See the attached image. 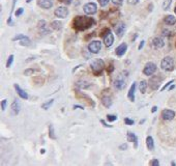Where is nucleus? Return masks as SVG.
Listing matches in <instances>:
<instances>
[{"mask_svg":"<svg viewBox=\"0 0 176 166\" xmlns=\"http://www.w3.org/2000/svg\"><path fill=\"white\" fill-rule=\"evenodd\" d=\"M20 110H21V104L19 103L18 100H14V102L11 106V115H18L20 113Z\"/></svg>","mask_w":176,"mask_h":166,"instance_id":"nucleus-12","label":"nucleus"},{"mask_svg":"<svg viewBox=\"0 0 176 166\" xmlns=\"http://www.w3.org/2000/svg\"><path fill=\"white\" fill-rule=\"evenodd\" d=\"M23 11H24L23 7H19V8H18V10L16 11V13H15V16H16V17H20L21 15L23 14Z\"/></svg>","mask_w":176,"mask_h":166,"instance_id":"nucleus-40","label":"nucleus"},{"mask_svg":"<svg viewBox=\"0 0 176 166\" xmlns=\"http://www.w3.org/2000/svg\"><path fill=\"white\" fill-rule=\"evenodd\" d=\"M102 49V43L100 41H92L89 43L88 45V50L93 54H97Z\"/></svg>","mask_w":176,"mask_h":166,"instance_id":"nucleus-6","label":"nucleus"},{"mask_svg":"<svg viewBox=\"0 0 176 166\" xmlns=\"http://www.w3.org/2000/svg\"><path fill=\"white\" fill-rule=\"evenodd\" d=\"M175 46H176V44H175Z\"/></svg>","mask_w":176,"mask_h":166,"instance_id":"nucleus-58","label":"nucleus"},{"mask_svg":"<svg viewBox=\"0 0 176 166\" xmlns=\"http://www.w3.org/2000/svg\"><path fill=\"white\" fill-rule=\"evenodd\" d=\"M174 87H175V85H172V86H171V87H170V88H169V90H173V88H174Z\"/></svg>","mask_w":176,"mask_h":166,"instance_id":"nucleus-54","label":"nucleus"},{"mask_svg":"<svg viewBox=\"0 0 176 166\" xmlns=\"http://www.w3.org/2000/svg\"><path fill=\"white\" fill-rule=\"evenodd\" d=\"M107 120H108L109 123H113V121L117 120V116H116L115 114H108L107 115Z\"/></svg>","mask_w":176,"mask_h":166,"instance_id":"nucleus-31","label":"nucleus"},{"mask_svg":"<svg viewBox=\"0 0 176 166\" xmlns=\"http://www.w3.org/2000/svg\"><path fill=\"white\" fill-rule=\"evenodd\" d=\"M76 97L78 98V99H85L86 102H87L90 106H92V107H94V106H95L93 100H91L90 98L87 96V94H83V93H80V91H77V93H76Z\"/></svg>","mask_w":176,"mask_h":166,"instance_id":"nucleus-19","label":"nucleus"},{"mask_svg":"<svg viewBox=\"0 0 176 166\" xmlns=\"http://www.w3.org/2000/svg\"><path fill=\"white\" fill-rule=\"evenodd\" d=\"M157 72V64L153 62H147L143 69V74L146 76H152Z\"/></svg>","mask_w":176,"mask_h":166,"instance_id":"nucleus-5","label":"nucleus"},{"mask_svg":"<svg viewBox=\"0 0 176 166\" xmlns=\"http://www.w3.org/2000/svg\"><path fill=\"white\" fill-rule=\"evenodd\" d=\"M127 140H129L130 142H133L134 147H135V149H137V147H138V137H137V135L135 134V133L127 132Z\"/></svg>","mask_w":176,"mask_h":166,"instance_id":"nucleus-18","label":"nucleus"},{"mask_svg":"<svg viewBox=\"0 0 176 166\" xmlns=\"http://www.w3.org/2000/svg\"><path fill=\"white\" fill-rule=\"evenodd\" d=\"M162 117L164 120H172L175 117V112L173 110H170V109H165L162 112Z\"/></svg>","mask_w":176,"mask_h":166,"instance_id":"nucleus-11","label":"nucleus"},{"mask_svg":"<svg viewBox=\"0 0 176 166\" xmlns=\"http://www.w3.org/2000/svg\"><path fill=\"white\" fill-rule=\"evenodd\" d=\"M26 37V35H24V34H18L16 35L14 38H13V41L14 42H16V41H22L23 38H25Z\"/></svg>","mask_w":176,"mask_h":166,"instance_id":"nucleus-37","label":"nucleus"},{"mask_svg":"<svg viewBox=\"0 0 176 166\" xmlns=\"http://www.w3.org/2000/svg\"><path fill=\"white\" fill-rule=\"evenodd\" d=\"M171 165H173V166H175V165H176V163H175L174 161H173V162L171 163Z\"/></svg>","mask_w":176,"mask_h":166,"instance_id":"nucleus-55","label":"nucleus"},{"mask_svg":"<svg viewBox=\"0 0 176 166\" xmlns=\"http://www.w3.org/2000/svg\"><path fill=\"white\" fill-rule=\"evenodd\" d=\"M112 2L114 3L115 5H121L122 3H123V0H112Z\"/></svg>","mask_w":176,"mask_h":166,"instance_id":"nucleus-44","label":"nucleus"},{"mask_svg":"<svg viewBox=\"0 0 176 166\" xmlns=\"http://www.w3.org/2000/svg\"><path fill=\"white\" fill-rule=\"evenodd\" d=\"M124 123L127 124V126H132V124H134L135 121H134L133 120H131V118H129V117H125L124 118Z\"/></svg>","mask_w":176,"mask_h":166,"instance_id":"nucleus-39","label":"nucleus"},{"mask_svg":"<svg viewBox=\"0 0 176 166\" xmlns=\"http://www.w3.org/2000/svg\"><path fill=\"white\" fill-rule=\"evenodd\" d=\"M113 43H114V35L110 31L109 33L104 37V44H105L106 47H111L113 45Z\"/></svg>","mask_w":176,"mask_h":166,"instance_id":"nucleus-20","label":"nucleus"},{"mask_svg":"<svg viewBox=\"0 0 176 166\" xmlns=\"http://www.w3.org/2000/svg\"><path fill=\"white\" fill-rule=\"evenodd\" d=\"M157 106H153L152 109H151V112L154 113V112H157Z\"/></svg>","mask_w":176,"mask_h":166,"instance_id":"nucleus-52","label":"nucleus"},{"mask_svg":"<svg viewBox=\"0 0 176 166\" xmlns=\"http://www.w3.org/2000/svg\"><path fill=\"white\" fill-rule=\"evenodd\" d=\"M101 123H102V124H104V127H106V128H112V126H110V124H107L104 120H101Z\"/></svg>","mask_w":176,"mask_h":166,"instance_id":"nucleus-47","label":"nucleus"},{"mask_svg":"<svg viewBox=\"0 0 176 166\" xmlns=\"http://www.w3.org/2000/svg\"><path fill=\"white\" fill-rule=\"evenodd\" d=\"M171 3H172V0H165V1H164V3H163V10L164 11L169 10V7H170V5H171Z\"/></svg>","mask_w":176,"mask_h":166,"instance_id":"nucleus-30","label":"nucleus"},{"mask_svg":"<svg viewBox=\"0 0 176 166\" xmlns=\"http://www.w3.org/2000/svg\"><path fill=\"white\" fill-rule=\"evenodd\" d=\"M38 29H40V32L41 33H43V34H48L50 32V29L48 28V26H47V22L45 20H41L40 22H38Z\"/></svg>","mask_w":176,"mask_h":166,"instance_id":"nucleus-17","label":"nucleus"},{"mask_svg":"<svg viewBox=\"0 0 176 166\" xmlns=\"http://www.w3.org/2000/svg\"><path fill=\"white\" fill-rule=\"evenodd\" d=\"M51 28L54 29V30H60V29L62 28V23L59 20L53 21V22L51 23Z\"/></svg>","mask_w":176,"mask_h":166,"instance_id":"nucleus-26","label":"nucleus"},{"mask_svg":"<svg viewBox=\"0 0 176 166\" xmlns=\"http://www.w3.org/2000/svg\"><path fill=\"white\" fill-rule=\"evenodd\" d=\"M127 149V143H123V144H121L120 146H119V150H120V151H124Z\"/></svg>","mask_w":176,"mask_h":166,"instance_id":"nucleus-46","label":"nucleus"},{"mask_svg":"<svg viewBox=\"0 0 176 166\" xmlns=\"http://www.w3.org/2000/svg\"><path fill=\"white\" fill-rule=\"evenodd\" d=\"M144 44H145V41H142L141 43L139 44V46H138V50H141L143 47H144Z\"/></svg>","mask_w":176,"mask_h":166,"instance_id":"nucleus-49","label":"nucleus"},{"mask_svg":"<svg viewBox=\"0 0 176 166\" xmlns=\"http://www.w3.org/2000/svg\"><path fill=\"white\" fill-rule=\"evenodd\" d=\"M45 153H46V150L41 149V154H45Z\"/></svg>","mask_w":176,"mask_h":166,"instance_id":"nucleus-53","label":"nucleus"},{"mask_svg":"<svg viewBox=\"0 0 176 166\" xmlns=\"http://www.w3.org/2000/svg\"><path fill=\"white\" fill-rule=\"evenodd\" d=\"M59 1L62 2V3H64V4H71L73 0H59Z\"/></svg>","mask_w":176,"mask_h":166,"instance_id":"nucleus-48","label":"nucleus"},{"mask_svg":"<svg viewBox=\"0 0 176 166\" xmlns=\"http://www.w3.org/2000/svg\"><path fill=\"white\" fill-rule=\"evenodd\" d=\"M73 108L74 109H81V110H83V109H84V107H82V106H79V105H74Z\"/></svg>","mask_w":176,"mask_h":166,"instance_id":"nucleus-50","label":"nucleus"},{"mask_svg":"<svg viewBox=\"0 0 176 166\" xmlns=\"http://www.w3.org/2000/svg\"><path fill=\"white\" fill-rule=\"evenodd\" d=\"M6 106H7V100L6 99H3L1 101V110L2 111H5L6 109Z\"/></svg>","mask_w":176,"mask_h":166,"instance_id":"nucleus-36","label":"nucleus"},{"mask_svg":"<svg viewBox=\"0 0 176 166\" xmlns=\"http://www.w3.org/2000/svg\"><path fill=\"white\" fill-rule=\"evenodd\" d=\"M95 24V20L93 18L87 16H77L73 21V27L77 31L87 30Z\"/></svg>","mask_w":176,"mask_h":166,"instance_id":"nucleus-1","label":"nucleus"},{"mask_svg":"<svg viewBox=\"0 0 176 166\" xmlns=\"http://www.w3.org/2000/svg\"><path fill=\"white\" fill-rule=\"evenodd\" d=\"M127 72H122L121 74H119L117 76V78L114 80V86L116 90H122L127 85Z\"/></svg>","mask_w":176,"mask_h":166,"instance_id":"nucleus-3","label":"nucleus"},{"mask_svg":"<svg viewBox=\"0 0 176 166\" xmlns=\"http://www.w3.org/2000/svg\"><path fill=\"white\" fill-rule=\"evenodd\" d=\"M147 86H148L147 81H145V80H142V81L140 82L139 86H138L140 93H141V94H145L146 93V90H147Z\"/></svg>","mask_w":176,"mask_h":166,"instance_id":"nucleus-25","label":"nucleus"},{"mask_svg":"<svg viewBox=\"0 0 176 166\" xmlns=\"http://www.w3.org/2000/svg\"><path fill=\"white\" fill-rule=\"evenodd\" d=\"M13 61H14V55L11 54L10 55V57L7 58V61H6V68H11V64H13Z\"/></svg>","mask_w":176,"mask_h":166,"instance_id":"nucleus-35","label":"nucleus"},{"mask_svg":"<svg viewBox=\"0 0 176 166\" xmlns=\"http://www.w3.org/2000/svg\"><path fill=\"white\" fill-rule=\"evenodd\" d=\"M49 137L51 139H56L55 131H54V127L53 124H49Z\"/></svg>","mask_w":176,"mask_h":166,"instance_id":"nucleus-29","label":"nucleus"},{"mask_svg":"<svg viewBox=\"0 0 176 166\" xmlns=\"http://www.w3.org/2000/svg\"><path fill=\"white\" fill-rule=\"evenodd\" d=\"M136 88H137V83L134 82L132 84V86L130 87L129 93H127V99H129L131 102H135V93H136Z\"/></svg>","mask_w":176,"mask_h":166,"instance_id":"nucleus-15","label":"nucleus"},{"mask_svg":"<svg viewBox=\"0 0 176 166\" xmlns=\"http://www.w3.org/2000/svg\"><path fill=\"white\" fill-rule=\"evenodd\" d=\"M14 87H15V90H16L17 94L20 96L21 99H23V100H27V99H28V94L26 93V91L24 90H22V88L20 87V85H19V84L15 83V84H14Z\"/></svg>","mask_w":176,"mask_h":166,"instance_id":"nucleus-16","label":"nucleus"},{"mask_svg":"<svg viewBox=\"0 0 176 166\" xmlns=\"http://www.w3.org/2000/svg\"><path fill=\"white\" fill-rule=\"evenodd\" d=\"M150 165H151V166H159V165H160L159 160H157V159H152V160L150 161Z\"/></svg>","mask_w":176,"mask_h":166,"instance_id":"nucleus-41","label":"nucleus"},{"mask_svg":"<svg viewBox=\"0 0 176 166\" xmlns=\"http://www.w3.org/2000/svg\"><path fill=\"white\" fill-rule=\"evenodd\" d=\"M161 68H162V70L166 71V72L173 71L174 70V60H173V58L170 57V56L163 58L162 61H161Z\"/></svg>","mask_w":176,"mask_h":166,"instance_id":"nucleus-4","label":"nucleus"},{"mask_svg":"<svg viewBox=\"0 0 176 166\" xmlns=\"http://www.w3.org/2000/svg\"><path fill=\"white\" fill-rule=\"evenodd\" d=\"M139 1H140V0H127V2H129L130 4H132V5L138 4V3H139Z\"/></svg>","mask_w":176,"mask_h":166,"instance_id":"nucleus-45","label":"nucleus"},{"mask_svg":"<svg viewBox=\"0 0 176 166\" xmlns=\"http://www.w3.org/2000/svg\"><path fill=\"white\" fill-rule=\"evenodd\" d=\"M31 1H32V0H26V2H27V3H30Z\"/></svg>","mask_w":176,"mask_h":166,"instance_id":"nucleus-56","label":"nucleus"},{"mask_svg":"<svg viewBox=\"0 0 176 166\" xmlns=\"http://www.w3.org/2000/svg\"><path fill=\"white\" fill-rule=\"evenodd\" d=\"M53 103H54V100H49L47 101V102L43 103V105H41V108L45 109V110H48V109H50V107L53 105Z\"/></svg>","mask_w":176,"mask_h":166,"instance_id":"nucleus-28","label":"nucleus"},{"mask_svg":"<svg viewBox=\"0 0 176 166\" xmlns=\"http://www.w3.org/2000/svg\"><path fill=\"white\" fill-rule=\"evenodd\" d=\"M102 104L104 106H105L106 108H110L112 106V99H111V97H109V96H104L102 98Z\"/></svg>","mask_w":176,"mask_h":166,"instance_id":"nucleus-22","label":"nucleus"},{"mask_svg":"<svg viewBox=\"0 0 176 166\" xmlns=\"http://www.w3.org/2000/svg\"><path fill=\"white\" fill-rule=\"evenodd\" d=\"M173 83H174V80H170V81H169L168 83H167V84H166L165 86H164V87H163V88H162V90H162V91H164L165 90H167V88H168V87L170 86V85H171V84H173Z\"/></svg>","mask_w":176,"mask_h":166,"instance_id":"nucleus-42","label":"nucleus"},{"mask_svg":"<svg viewBox=\"0 0 176 166\" xmlns=\"http://www.w3.org/2000/svg\"><path fill=\"white\" fill-rule=\"evenodd\" d=\"M125 32V24L123 22H119L115 26V33L117 34L118 37H122V35Z\"/></svg>","mask_w":176,"mask_h":166,"instance_id":"nucleus-10","label":"nucleus"},{"mask_svg":"<svg viewBox=\"0 0 176 166\" xmlns=\"http://www.w3.org/2000/svg\"><path fill=\"white\" fill-rule=\"evenodd\" d=\"M146 145H147V149L149 151L154 150V140L151 136H147L146 137Z\"/></svg>","mask_w":176,"mask_h":166,"instance_id":"nucleus-24","label":"nucleus"},{"mask_svg":"<svg viewBox=\"0 0 176 166\" xmlns=\"http://www.w3.org/2000/svg\"><path fill=\"white\" fill-rule=\"evenodd\" d=\"M164 22H165L167 25L172 26V25H174L175 23H176V18L174 16H172V15H168V16L165 17V19H164Z\"/></svg>","mask_w":176,"mask_h":166,"instance_id":"nucleus-23","label":"nucleus"},{"mask_svg":"<svg viewBox=\"0 0 176 166\" xmlns=\"http://www.w3.org/2000/svg\"><path fill=\"white\" fill-rule=\"evenodd\" d=\"M35 72H36V70H34V69H27L26 71H24V75H25V76H31V75H33Z\"/></svg>","mask_w":176,"mask_h":166,"instance_id":"nucleus-34","label":"nucleus"},{"mask_svg":"<svg viewBox=\"0 0 176 166\" xmlns=\"http://www.w3.org/2000/svg\"><path fill=\"white\" fill-rule=\"evenodd\" d=\"M161 81H162V79L160 78V77H157V76H151L150 77V79H149V86H150V88L152 90H159V87H160V85H161Z\"/></svg>","mask_w":176,"mask_h":166,"instance_id":"nucleus-8","label":"nucleus"},{"mask_svg":"<svg viewBox=\"0 0 176 166\" xmlns=\"http://www.w3.org/2000/svg\"><path fill=\"white\" fill-rule=\"evenodd\" d=\"M77 87H79V88H81V90H86V88H88L89 86H90V83L87 82V81H83V80H81V81H78L77 82Z\"/></svg>","mask_w":176,"mask_h":166,"instance_id":"nucleus-27","label":"nucleus"},{"mask_svg":"<svg viewBox=\"0 0 176 166\" xmlns=\"http://www.w3.org/2000/svg\"><path fill=\"white\" fill-rule=\"evenodd\" d=\"M98 1V3H100L101 7H106V5H108L109 4V1L110 0H97Z\"/></svg>","mask_w":176,"mask_h":166,"instance_id":"nucleus-38","label":"nucleus"},{"mask_svg":"<svg viewBox=\"0 0 176 166\" xmlns=\"http://www.w3.org/2000/svg\"><path fill=\"white\" fill-rule=\"evenodd\" d=\"M127 50V45L125 43H122V44H120V45L117 47V48H116L115 54L117 55L118 57H122V56L125 54Z\"/></svg>","mask_w":176,"mask_h":166,"instance_id":"nucleus-13","label":"nucleus"},{"mask_svg":"<svg viewBox=\"0 0 176 166\" xmlns=\"http://www.w3.org/2000/svg\"><path fill=\"white\" fill-rule=\"evenodd\" d=\"M83 11L86 15H94L97 11V5L93 2H88L83 7Z\"/></svg>","mask_w":176,"mask_h":166,"instance_id":"nucleus-7","label":"nucleus"},{"mask_svg":"<svg viewBox=\"0 0 176 166\" xmlns=\"http://www.w3.org/2000/svg\"><path fill=\"white\" fill-rule=\"evenodd\" d=\"M54 15L57 18H60V19H64L68 16V10L65 7H59L55 10Z\"/></svg>","mask_w":176,"mask_h":166,"instance_id":"nucleus-9","label":"nucleus"},{"mask_svg":"<svg viewBox=\"0 0 176 166\" xmlns=\"http://www.w3.org/2000/svg\"><path fill=\"white\" fill-rule=\"evenodd\" d=\"M37 5L44 10H50L53 7L52 0H37Z\"/></svg>","mask_w":176,"mask_h":166,"instance_id":"nucleus-14","label":"nucleus"},{"mask_svg":"<svg viewBox=\"0 0 176 166\" xmlns=\"http://www.w3.org/2000/svg\"><path fill=\"white\" fill-rule=\"evenodd\" d=\"M169 33H170L169 30H166V29H165V30H163V35H165V37H168V35H170Z\"/></svg>","mask_w":176,"mask_h":166,"instance_id":"nucleus-51","label":"nucleus"},{"mask_svg":"<svg viewBox=\"0 0 176 166\" xmlns=\"http://www.w3.org/2000/svg\"><path fill=\"white\" fill-rule=\"evenodd\" d=\"M20 44L22 46H29L30 45V40H29V37H26L25 38H23L22 41H20Z\"/></svg>","mask_w":176,"mask_h":166,"instance_id":"nucleus-32","label":"nucleus"},{"mask_svg":"<svg viewBox=\"0 0 176 166\" xmlns=\"http://www.w3.org/2000/svg\"><path fill=\"white\" fill-rule=\"evenodd\" d=\"M174 11H175V14H176V7H175V10H174Z\"/></svg>","mask_w":176,"mask_h":166,"instance_id":"nucleus-57","label":"nucleus"},{"mask_svg":"<svg viewBox=\"0 0 176 166\" xmlns=\"http://www.w3.org/2000/svg\"><path fill=\"white\" fill-rule=\"evenodd\" d=\"M113 71H114V66L111 63L110 66H108V68H107V72H108V74H111Z\"/></svg>","mask_w":176,"mask_h":166,"instance_id":"nucleus-43","label":"nucleus"},{"mask_svg":"<svg viewBox=\"0 0 176 166\" xmlns=\"http://www.w3.org/2000/svg\"><path fill=\"white\" fill-rule=\"evenodd\" d=\"M152 46L154 47L156 49H161L163 48L164 46H165V42L162 37H154L152 40Z\"/></svg>","mask_w":176,"mask_h":166,"instance_id":"nucleus-21","label":"nucleus"},{"mask_svg":"<svg viewBox=\"0 0 176 166\" xmlns=\"http://www.w3.org/2000/svg\"><path fill=\"white\" fill-rule=\"evenodd\" d=\"M90 69L92 71V73L94 74V76H97V77L101 76L104 69H105V62H104L103 59H101V58L94 59V60H92L90 63Z\"/></svg>","mask_w":176,"mask_h":166,"instance_id":"nucleus-2","label":"nucleus"},{"mask_svg":"<svg viewBox=\"0 0 176 166\" xmlns=\"http://www.w3.org/2000/svg\"><path fill=\"white\" fill-rule=\"evenodd\" d=\"M110 31H111V30H110V29H109L108 27L104 28V29H103V30H102V31H101V32H100V37H106V35H107V34H108V33H109V32H110Z\"/></svg>","mask_w":176,"mask_h":166,"instance_id":"nucleus-33","label":"nucleus"}]
</instances>
